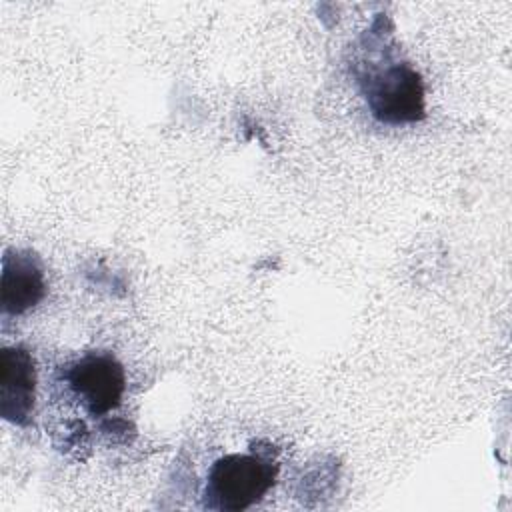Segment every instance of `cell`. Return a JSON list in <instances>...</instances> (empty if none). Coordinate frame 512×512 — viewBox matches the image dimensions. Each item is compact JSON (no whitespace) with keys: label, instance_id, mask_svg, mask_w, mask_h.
Masks as SVG:
<instances>
[{"label":"cell","instance_id":"7a4b0ae2","mask_svg":"<svg viewBox=\"0 0 512 512\" xmlns=\"http://www.w3.org/2000/svg\"><path fill=\"white\" fill-rule=\"evenodd\" d=\"M64 382L90 416H104L122 402L126 376L122 364L106 352H90L64 372Z\"/></svg>","mask_w":512,"mask_h":512},{"label":"cell","instance_id":"6da1fadb","mask_svg":"<svg viewBox=\"0 0 512 512\" xmlns=\"http://www.w3.org/2000/svg\"><path fill=\"white\" fill-rule=\"evenodd\" d=\"M276 464L258 454H226L208 472L204 506L220 512H240L254 506L272 488Z\"/></svg>","mask_w":512,"mask_h":512},{"label":"cell","instance_id":"5b68a950","mask_svg":"<svg viewBox=\"0 0 512 512\" xmlns=\"http://www.w3.org/2000/svg\"><path fill=\"white\" fill-rule=\"evenodd\" d=\"M46 294L44 268L36 254L28 250L6 252L2 262L0 304L4 314H24Z\"/></svg>","mask_w":512,"mask_h":512},{"label":"cell","instance_id":"3957f363","mask_svg":"<svg viewBox=\"0 0 512 512\" xmlns=\"http://www.w3.org/2000/svg\"><path fill=\"white\" fill-rule=\"evenodd\" d=\"M368 106L386 124L414 122L424 116V88L420 76L406 64H394L368 84Z\"/></svg>","mask_w":512,"mask_h":512},{"label":"cell","instance_id":"277c9868","mask_svg":"<svg viewBox=\"0 0 512 512\" xmlns=\"http://www.w3.org/2000/svg\"><path fill=\"white\" fill-rule=\"evenodd\" d=\"M36 368L32 354L22 346L2 348L0 352V414L26 424L34 410Z\"/></svg>","mask_w":512,"mask_h":512}]
</instances>
